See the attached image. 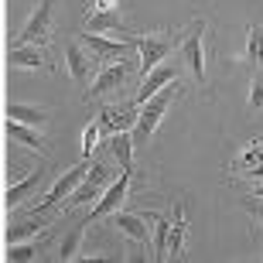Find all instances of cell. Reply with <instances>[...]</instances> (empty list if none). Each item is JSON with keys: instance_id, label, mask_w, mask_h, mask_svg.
Wrapping results in <instances>:
<instances>
[{"instance_id": "1", "label": "cell", "mask_w": 263, "mask_h": 263, "mask_svg": "<svg viewBox=\"0 0 263 263\" xmlns=\"http://www.w3.org/2000/svg\"><path fill=\"white\" fill-rule=\"evenodd\" d=\"M181 41H185V31H154V34L134 38L137 51H140V72L147 76L151 68H157L178 45H181Z\"/></svg>"}, {"instance_id": "2", "label": "cell", "mask_w": 263, "mask_h": 263, "mask_svg": "<svg viewBox=\"0 0 263 263\" xmlns=\"http://www.w3.org/2000/svg\"><path fill=\"white\" fill-rule=\"evenodd\" d=\"M178 92H181V82H167L161 92H154L147 103H140V117H137V127H134V140H147V137L154 134L157 123L164 120L167 106H171V99H178Z\"/></svg>"}, {"instance_id": "3", "label": "cell", "mask_w": 263, "mask_h": 263, "mask_svg": "<svg viewBox=\"0 0 263 263\" xmlns=\"http://www.w3.org/2000/svg\"><path fill=\"white\" fill-rule=\"evenodd\" d=\"M205 31H209V21L195 17L192 28L185 31V41H181V59L192 68V79L198 86H205Z\"/></svg>"}, {"instance_id": "4", "label": "cell", "mask_w": 263, "mask_h": 263, "mask_svg": "<svg viewBox=\"0 0 263 263\" xmlns=\"http://www.w3.org/2000/svg\"><path fill=\"white\" fill-rule=\"evenodd\" d=\"M86 175H89V164H86V157H82V164H76L72 171H65V175H62L59 181H55V185L45 192V198H41V202L31 209V215H45L48 209H55L62 198H68L79 185H82V178H86Z\"/></svg>"}, {"instance_id": "5", "label": "cell", "mask_w": 263, "mask_h": 263, "mask_svg": "<svg viewBox=\"0 0 263 263\" xmlns=\"http://www.w3.org/2000/svg\"><path fill=\"white\" fill-rule=\"evenodd\" d=\"M51 10H55V0H41L38 7L31 10L28 24L21 28L17 41L21 45H45L51 38Z\"/></svg>"}, {"instance_id": "6", "label": "cell", "mask_w": 263, "mask_h": 263, "mask_svg": "<svg viewBox=\"0 0 263 263\" xmlns=\"http://www.w3.org/2000/svg\"><path fill=\"white\" fill-rule=\"evenodd\" d=\"M130 178H134V175H130V171H123V175H120L117 181H113V185L99 195V202L92 205V212H89V222H92V219H109V215L120 212V205L127 202V192H130Z\"/></svg>"}, {"instance_id": "7", "label": "cell", "mask_w": 263, "mask_h": 263, "mask_svg": "<svg viewBox=\"0 0 263 263\" xmlns=\"http://www.w3.org/2000/svg\"><path fill=\"white\" fill-rule=\"evenodd\" d=\"M92 65H96V55L89 48H82L79 41H68L65 45V68H68V76H72V82H76L79 89H86V92H89Z\"/></svg>"}, {"instance_id": "8", "label": "cell", "mask_w": 263, "mask_h": 263, "mask_svg": "<svg viewBox=\"0 0 263 263\" xmlns=\"http://www.w3.org/2000/svg\"><path fill=\"white\" fill-rule=\"evenodd\" d=\"M79 41H82V45H86L96 59H127L130 51L137 48L134 38H127V41H109L106 34H96V31H82V34H79Z\"/></svg>"}, {"instance_id": "9", "label": "cell", "mask_w": 263, "mask_h": 263, "mask_svg": "<svg viewBox=\"0 0 263 263\" xmlns=\"http://www.w3.org/2000/svg\"><path fill=\"white\" fill-rule=\"evenodd\" d=\"M130 79V62H113V65H103L99 68V76L92 79V89H89L86 96H109V92H117L120 86H127Z\"/></svg>"}, {"instance_id": "10", "label": "cell", "mask_w": 263, "mask_h": 263, "mask_svg": "<svg viewBox=\"0 0 263 263\" xmlns=\"http://www.w3.org/2000/svg\"><path fill=\"white\" fill-rule=\"evenodd\" d=\"M106 181H109V167L96 161V164L89 167V175L82 178V185L68 195V209H72V205H86V202H92V198H99V192H103Z\"/></svg>"}, {"instance_id": "11", "label": "cell", "mask_w": 263, "mask_h": 263, "mask_svg": "<svg viewBox=\"0 0 263 263\" xmlns=\"http://www.w3.org/2000/svg\"><path fill=\"white\" fill-rule=\"evenodd\" d=\"M45 181V171L41 167H34V171H28L24 178H17V181H10L7 192H4V205H7V212L10 209H17L21 202H28L34 192H38V185Z\"/></svg>"}, {"instance_id": "12", "label": "cell", "mask_w": 263, "mask_h": 263, "mask_svg": "<svg viewBox=\"0 0 263 263\" xmlns=\"http://www.w3.org/2000/svg\"><path fill=\"white\" fill-rule=\"evenodd\" d=\"M167 82H178V65H171V62H161L157 68H151V72L144 76V82H140V92H137V106H140V103H147L154 92H161Z\"/></svg>"}, {"instance_id": "13", "label": "cell", "mask_w": 263, "mask_h": 263, "mask_svg": "<svg viewBox=\"0 0 263 263\" xmlns=\"http://www.w3.org/2000/svg\"><path fill=\"white\" fill-rule=\"evenodd\" d=\"M113 226H117L123 236H130L134 243H140V246H147V239H151V219H147L144 212H117L113 215Z\"/></svg>"}, {"instance_id": "14", "label": "cell", "mask_w": 263, "mask_h": 263, "mask_svg": "<svg viewBox=\"0 0 263 263\" xmlns=\"http://www.w3.org/2000/svg\"><path fill=\"white\" fill-rule=\"evenodd\" d=\"M137 117H140V109H137V106H109V109L99 113V127L106 130V134L134 130L137 127Z\"/></svg>"}, {"instance_id": "15", "label": "cell", "mask_w": 263, "mask_h": 263, "mask_svg": "<svg viewBox=\"0 0 263 263\" xmlns=\"http://www.w3.org/2000/svg\"><path fill=\"white\" fill-rule=\"evenodd\" d=\"M86 31H96V34H109V31H120L127 34V24L117 10H86Z\"/></svg>"}, {"instance_id": "16", "label": "cell", "mask_w": 263, "mask_h": 263, "mask_svg": "<svg viewBox=\"0 0 263 263\" xmlns=\"http://www.w3.org/2000/svg\"><path fill=\"white\" fill-rule=\"evenodd\" d=\"M7 62H10V68H41L45 65V48L41 45H21V41H14Z\"/></svg>"}, {"instance_id": "17", "label": "cell", "mask_w": 263, "mask_h": 263, "mask_svg": "<svg viewBox=\"0 0 263 263\" xmlns=\"http://www.w3.org/2000/svg\"><path fill=\"white\" fill-rule=\"evenodd\" d=\"M185 233H188V222H185V202H175V219H171V239H167V256H185Z\"/></svg>"}, {"instance_id": "18", "label": "cell", "mask_w": 263, "mask_h": 263, "mask_svg": "<svg viewBox=\"0 0 263 263\" xmlns=\"http://www.w3.org/2000/svg\"><path fill=\"white\" fill-rule=\"evenodd\" d=\"M7 137L14 144H24L31 151H41L45 147V137L38 134V127H28V123H21V120H10L7 117Z\"/></svg>"}, {"instance_id": "19", "label": "cell", "mask_w": 263, "mask_h": 263, "mask_svg": "<svg viewBox=\"0 0 263 263\" xmlns=\"http://www.w3.org/2000/svg\"><path fill=\"white\" fill-rule=\"evenodd\" d=\"M134 134L130 130H120V134H109V151H113V157L120 161V167L123 171H130L134 167Z\"/></svg>"}, {"instance_id": "20", "label": "cell", "mask_w": 263, "mask_h": 263, "mask_svg": "<svg viewBox=\"0 0 263 263\" xmlns=\"http://www.w3.org/2000/svg\"><path fill=\"white\" fill-rule=\"evenodd\" d=\"M7 117L21 120V123H28V127H41V123H48V109L45 106H31V103H10Z\"/></svg>"}, {"instance_id": "21", "label": "cell", "mask_w": 263, "mask_h": 263, "mask_svg": "<svg viewBox=\"0 0 263 263\" xmlns=\"http://www.w3.org/2000/svg\"><path fill=\"white\" fill-rule=\"evenodd\" d=\"M151 222H154V256L157 260H167V239H171V219L157 212H144Z\"/></svg>"}, {"instance_id": "22", "label": "cell", "mask_w": 263, "mask_h": 263, "mask_svg": "<svg viewBox=\"0 0 263 263\" xmlns=\"http://www.w3.org/2000/svg\"><path fill=\"white\" fill-rule=\"evenodd\" d=\"M38 229H48V219H45V215H34L28 222H14V226H7V243H24V239H31Z\"/></svg>"}, {"instance_id": "23", "label": "cell", "mask_w": 263, "mask_h": 263, "mask_svg": "<svg viewBox=\"0 0 263 263\" xmlns=\"http://www.w3.org/2000/svg\"><path fill=\"white\" fill-rule=\"evenodd\" d=\"M86 226H92V222H86ZM86 226H76V229L62 239L59 260H76V256H79V246H82V239H86Z\"/></svg>"}, {"instance_id": "24", "label": "cell", "mask_w": 263, "mask_h": 263, "mask_svg": "<svg viewBox=\"0 0 263 263\" xmlns=\"http://www.w3.org/2000/svg\"><path fill=\"white\" fill-rule=\"evenodd\" d=\"M246 62L263 65V28H256V24L246 28Z\"/></svg>"}, {"instance_id": "25", "label": "cell", "mask_w": 263, "mask_h": 263, "mask_svg": "<svg viewBox=\"0 0 263 263\" xmlns=\"http://www.w3.org/2000/svg\"><path fill=\"white\" fill-rule=\"evenodd\" d=\"M41 250V243H7V263H24V260H34Z\"/></svg>"}, {"instance_id": "26", "label": "cell", "mask_w": 263, "mask_h": 263, "mask_svg": "<svg viewBox=\"0 0 263 263\" xmlns=\"http://www.w3.org/2000/svg\"><path fill=\"white\" fill-rule=\"evenodd\" d=\"M263 164V144L260 140H250V144L243 147V154L236 157V167H243V171H250V167Z\"/></svg>"}, {"instance_id": "27", "label": "cell", "mask_w": 263, "mask_h": 263, "mask_svg": "<svg viewBox=\"0 0 263 263\" xmlns=\"http://www.w3.org/2000/svg\"><path fill=\"white\" fill-rule=\"evenodd\" d=\"M99 130H103L99 123H89V127L82 130V157H86V161L92 157V151L99 147Z\"/></svg>"}, {"instance_id": "28", "label": "cell", "mask_w": 263, "mask_h": 263, "mask_svg": "<svg viewBox=\"0 0 263 263\" xmlns=\"http://www.w3.org/2000/svg\"><path fill=\"white\" fill-rule=\"evenodd\" d=\"M246 106L250 109H263V76L256 72L253 82H250V99H246Z\"/></svg>"}, {"instance_id": "29", "label": "cell", "mask_w": 263, "mask_h": 263, "mask_svg": "<svg viewBox=\"0 0 263 263\" xmlns=\"http://www.w3.org/2000/svg\"><path fill=\"white\" fill-rule=\"evenodd\" d=\"M243 209H246V212H250V215L256 219V222L263 226V198H256V195H246V198H243Z\"/></svg>"}, {"instance_id": "30", "label": "cell", "mask_w": 263, "mask_h": 263, "mask_svg": "<svg viewBox=\"0 0 263 263\" xmlns=\"http://www.w3.org/2000/svg\"><path fill=\"white\" fill-rule=\"evenodd\" d=\"M120 0H89V10H117Z\"/></svg>"}, {"instance_id": "31", "label": "cell", "mask_w": 263, "mask_h": 263, "mask_svg": "<svg viewBox=\"0 0 263 263\" xmlns=\"http://www.w3.org/2000/svg\"><path fill=\"white\" fill-rule=\"evenodd\" d=\"M253 195H256V198H263V185H260V188H256V192H253Z\"/></svg>"}, {"instance_id": "32", "label": "cell", "mask_w": 263, "mask_h": 263, "mask_svg": "<svg viewBox=\"0 0 263 263\" xmlns=\"http://www.w3.org/2000/svg\"><path fill=\"white\" fill-rule=\"evenodd\" d=\"M260 144H263V137H260Z\"/></svg>"}]
</instances>
